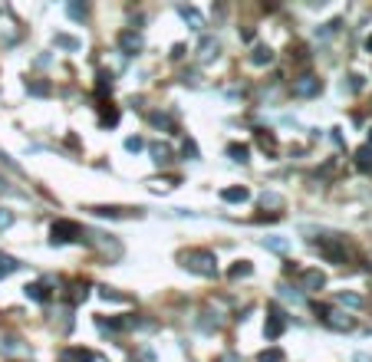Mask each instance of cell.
Masks as SVG:
<instances>
[{"mask_svg":"<svg viewBox=\"0 0 372 362\" xmlns=\"http://www.w3.org/2000/svg\"><path fill=\"white\" fill-rule=\"evenodd\" d=\"M122 46H126V50H128V53H135V50L142 46V40L135 36V33H122Z\"/></svg>","mask_w":372,"mask_h":362,"instance_id":"7c38bea8","label":"cell"},{"mask_svg":"<svg viewBox=\"0 0 372 362\" xmlns=\"http://www.w3.org/2000/svg\"><path fill=\"white\" fill-rule=\"evenodd\" d=\"M323 286V274L320 270H306L303 274V290H320Z\"/></svg>","mask_w":372,"mask_h":362,"instance_id":"5b68a950","label":"cell"},{"mask_svg":"<svg viewBox=\"0 0 372 362\" xmlns=\"http://www.w3.org/2000/svg\"><path fill=\"white\" fill-rule=\"evenodd\" d=\"M284 313L280 310H270V323H267V339H277L280 332H284Z\"/></svg>","mask_w":372,"mask_h":362,"instance_id":"277c9868","label":"cell"},{"mask_svg":"<svg viewBox=\"0 0 372 362\" xmlns=\"http://www.w3.org/2000/svg\"><path fill=\"white\" fill-rule=\"evenodd\" d=\"M250 274V264H238V267L230 270V276H247Z\"/></svg>","mask_w":372,"mask_h":362,"instance_id":"7402d4cb","label":"cell"},{"mask_svg":"<svg viewBox=\"0 0 372 362\" xmlns=\"http://www.w3.org/2000/svg\"><path fill=\"white\" fill-rule=\"evenodd\" d=\"M320 92V79L316 76H303L296 86H293V96L296 99H310V96H316Z\"/></svg>","mask_w":372,"mask_h":362,"instance_id":"3957f363","label":"cell"},{"mask_svg":"<svg viewBox=\"0 0 372 362\" xmlns=\"http://www.w3.org/2000/svg\"><path fill=\"white\" fill-rule=\"evenodd\" d=\"M201 50H204V53H201V56H214V53H218V43H211V40H204V46H201Z\"/></svg>","mask_w":372,"mask_h":362,"instance_id":"603a6c76","label":"cell"},{"mask_svg":"<svg viewBox=\"0 0 372 362\" xmlns=\"http://www.w3.org/2000/svg\"><path fill=\"white\" fill-rule=\"evenodd\" d=\"M184 267L201 276H214V270H218L214 267V254H208V250H188L184 254Z\"/></svg>","mask_w":372,"mask_h":362,"instance_id":"6da1fadb","label":"cell"},{"mask_svg":"<svg viewBox=\"0 0 372 362\" xmlns=\"http://www.w3.org/2000/svg\"><path fill=\"white\" fill-rule=\"evenodd\" d=\"M323 320H326V323H330V326H336V330H349V320H342L340 313H326Z\"/></svg>","mask_w":372,"mask_h":362,"instance_id":"4fadbf2b","label":"cell"},{"mask_svg":"<svg viewBox=\"0 0 372 362\" xmlns=\"http://www.w3.org/2000/svg\"><path fill=\"white\" fill-rule=\"evenodd\" d=\"M221 198L224 201H247V191L244 188H228V191H221Z\"/></svg>","mask_w":372,"mask_h":362,"instance_id":"30bf717a","label":"cell"},{"mask_svg":"<svg viewBox=\"0 0 372 362\" xmlns=\"http://www.w3.org/2000/svg\"><path fill=\"white\" fill-rule=\"evenodd\" d=\"M86 14V7H80V4H70V16H82Z\"/></svg>","mask_w":372,"mask_h":362,"instance_id":"d4e9b609","label":"cell"},{"mask_svg":"<svg viewBox=\"0 0 372 362\" xmlns=\"http://www.w3.org/2000/svg\"><path fill=\"white\" fill-rule=\"evenodd\" d=\"M126 148L128 152H138V148H142V138H126Z\"/></svg>","mask_w":372,"mask_h":362,"instance_id":"cb8c5ba5","label":"cell"},{"mask_svg":"<svg viewBox=\"0 0 372 362\" xmlns=\"http://www.w3.org/2000/svg\"><path fill=\"white\" fill-rule=\"evenodd\" d=\"M14 270H20V264H16L14 257H7V254H0V276L14 274Z\"/></svg>","mask_w":372,"mask_h":362,"instance_id":"52a82bcc","label":"cell"},{"mask_svg":"<svg viewBox=\"0 0 372 362\" xmlns=\"http://www.w3.org/2000/svg\"><path fill=\"white\" fill-rule=\"evenodd\" d=\"M218 362H240V356H238V352H228V356H221Z\"/></svg>","mask_w":372,"mask_h":362,"instance_id":"484cf974","label":"cell"},{"mask_svg":"<svg viewBox=\"0 0 372 362\" xmlns=\"http://www.w3.org/2000/svg\"><path fill=\"white\" fill-rule=\"evenodd\" d=\"M280 296L293 300V303H303V293H300V290H293V286H280Z\"/></svg>","mask_w":372,"mask_h":362,"instance_id":"2e32d148","label":"cell"},{"mask_svg":"<svg viewBox=\"0 0 372 362\" xmlns=\"http://www.w3.org/2000/svg\"><path fill=\"white\" fill-rule=\"evenodd\" d=\"M228 155L234 158V162H247V145H230Z\"/></svg>","mask_w":372,"mask_h":362,"instance_id":"9a60e30c","label":"cell"},{"mask_svg":"<svg viewBox=\"0 0 372 362\" xmlns=\"http://www.w3.org/2000/svg\"><path fill=\"white\" fill-rule=\"evenodd\" d=\"M264 247H270V250H277V254H286V250H290V244H286L284 237H264Z\"/></svg>","mask_w":372,"mask_h":362,"instance_id":"8992f818","label":"cell"},{"mask_svg":"<svg viewBox=\"0 0 372 362\" xmlns=\"http://www.w3.org/2000/svg\"><path fill=\"white\" fill-rule=\"evenodd\" d=\"M270 56H274V53H270L267 46H257V50H254V56H250V60H254L257 66H260V63H270Z\"/></svg>","mask_w":372,"mask_h":362,"instance_id":"5bb4252c","label":"cell"},{"mask_svg":"<svg viewBox=\"0 0 372 362\" xmlns=\"http://www.w3.org/2000/svg\"><path fill=\"white\" fill-rule=\"evenodd\" d=\"M26 296L43 303V300H46V286H43V284H26Z\"/></svg>","mask_w":372,"mask_h":362,"instance_id":"9c48e42d","label":"cell"},{"mask_svg":"<svg viewBox=\"0 0 372 362\" xmlns=\"http://www.w3.org/2000/svg\"><path fill=\"white\" fill-rule=\"evenodd\" d=\"M26 92H33V96H46L50 86H46V82H30V86H26Z\"/></svg>","mask_w":372,"mask_h":362,"instance_id":"ac0fdd59","label":"cell"},{"mask_svg":"<svg viewBox=\"0 0 372 362\" xmlns=\"http://www.w3.org/2000/svg\"><path fill=\"white\" fill-rule=\"evenodd\" d=\"M182 16H184V20H191V24H194V30H204V20H201V16H198V10H188V7H182Z\"/></svg>","mask_w":372,"mask_h":362,"instance_id":"8fae6325","label":"cell"},{"mask_svg":"<svg viewBox=\"0 0 372 362\" xmlns=\"http://www.w3.org/2000/svg\"><path fill=\"white\" fill-rule=\"evenodd\" d=\"M72 237H80V228H76L72 220H56L53 224V244H66Z\"/></svg>","mask_w":372,"mask_h":362,"instance_id":"7a4b0ae2","label":"cell"},{"mask_svg":"<svg viewBox=\"0 0 372 362\" xmlns=\"http://www.w3.org/2000/svg\"><path fill=\"white\" fill-rule=\"evenodd\" d=\"M0 191H7V181H0Z\"/></svg>","mask_w":372,"mask_h":362,"instance_id":"83f0119b","label":"cell"},{"mask_svg":"<svg viewBox=\"0 0 372 362\" xmlns=\"http://www.w3.org/2000/svg\"><path fill=\"white\" fill-rule=\"evenodd\" d=\"M260 204H264V208H280V194H274V191H270V194L260 198Z\"/></svg>","mask_w":372,"mask_h":362,"instance_id":"d6986e66","label":"cell"},{"mask_svg":"<svg viewBox=\"0 0 372 362\" xmlns=\"http://www.w3.org/2000/svg\"><path fill=\"white\" fill-rule=\"evenodd\" d=\"M152 155H155V162H158V165H168V162H172L168 145H152Z\"/></svg>","mask_w":372,"mask_h":362,"instance_id":"ba28073f","label":"cell"},{"mask_svg":"<svg viewBox=\"0 0 372 362\" xmlns=\"http://www.w3.org/2000/svg\"><path fill=\"white\" fill-rule=\"evenodd\" d=\"M10 224H14V214L0 208V230H4V228H10Z\"/></svg>","mask_w":372,"mask_h":362,"instance_id":"44dd1931","label":"cell"},{"mask_svg":"<svg viewBox=\"0 0 372 362\" xmlns=\"http://www.w3.org/2000/svg\"><path fill=\"white\" fill-rule=\"evenodd\" d=\"M340 303H349V306H359V296H340Z\"/></svg>","mask_w":372,"mask_h":362,"instance_id":"4316f807","label":"cell"},{"mask_svg":"<svg viewBox=\"0 0 372 362\" xmlns=\"http://www.w3.org/2000/svg\"><path fill=\"white\" fill-rule=\"evenodd\" d=\"M284 359V352L280 349H270V352H260V362H280Z\"/></svg>","mask_w":372,"mask_h":362,"instance_id":"ffe728a7","label":"cell"},{"mask_svg":"<svg viewBox=\"0 0 372 362\" xmlns=\"http://www.w3.org/2000/svg\"><path fill=\"white\" fill-rule=\"evenodd\" d=\"M56 46H66V50H76V46H80V40H72V36H66V33H60V36H56Z\"/></svg>","mask_w":372,"mask_h":362,"instance_id":"e0dca14e","label":"cell"}]
</instances>
